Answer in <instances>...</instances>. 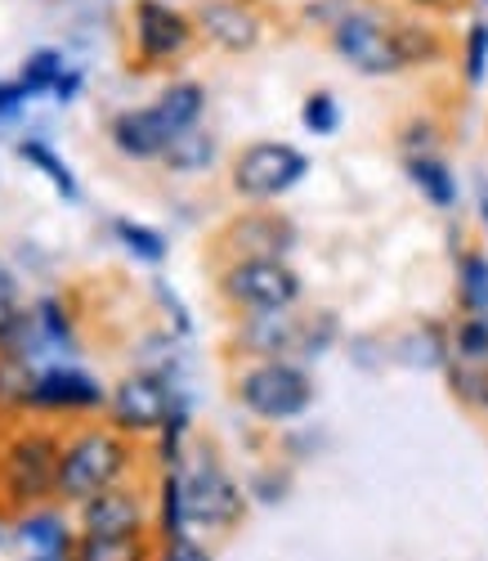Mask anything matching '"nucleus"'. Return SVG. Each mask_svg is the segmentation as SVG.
I'll use <instances>...</instances> for the list:
<instances>
[{
  "mask_svg": "<svg viewBox=\"0 0 488 561\" xmlns=\"http://www.w3.org/2000/svg\"><path fill=\"white\" fill-rule=\"evenodd\" d=\"M332 50L346 59L350 68H359L363 77H395L408 68L404 45H399V19L385 14L381 5L355 0V5L327 27Z\"/></svg>",
  "mask_w": 488,
  "mask_h": 561,
  "instance_id": "f257e3e1",
  "label": "nucleus"
},
{
  "mask_svg": "<svg viewBox=\"0 0 488 561\" xmlns=\"http://www.w3.org/2000/svg\"><path fill=\"white\" fill-rule=\"evenodd\" d=\"M130 467V445L117 427H90L81 432L68 449H63V462H59V499L68 503H85L100 490L117 485V477Z\"/></svg>",
  "mask_w": 488,
  "mask_h": 561,
  "instance_id": "f03ea898",
  "label": "nucleus"
},
{
  "mask_svg": "<svg viewBox=\"0 0 488 561\" xmlns=\"http://www.w3.org/2000/svg\"><path fill=\"white\" fill-rule=\"evenodd\" d=\"M237 400L260 423H291L314 404V378L305 364L260 359L237 378Z\"/></svg>",
  "mask_w": 488,
  "mask_h": 561,
  "instance_id": "7ed1b4c3",
  "label": "nucleus"
},
{
  "mask_svg": "<svg viewBox=\"0 0 488 561\" xmlns=\"http://www.w3.org/2000/svg\"><path fill=\"white\" fill-rule=\"evenodd\" d=\"M59 462L63 449L50 432H23L5 445L0 454V490L10 503H45L50 494H59Z\"/></svg>",
  "mask_w": 488,
  "mask_h": 561,
  "instance_id": "20e7f679",
  "label": "nucleus"
},
{
  "mask_svg": "<svg viewBox=\"0 0 488 561\" xmlns=\"http://www.w3.org/2000/svg\"><path fill=\"white\" fill-rule=\"evenodd\" d=\"M305 175H310V158L301 149L282 145V139H260V145H247L233 158V167H229L233 190L247 203H274V198L297 190Z\"/></svg>",
  "mask_w": 488,
  "mask_h": 561,
  "instance_id": "39448f33",
  "label": "nucleus"
},
{
  "mask_svg": "<svg viewBox=\"0 0 488 561\" xmlns=\"http://www.w3.org/2000/svg\"><path fill=\"white\" fill-rule=\"evenodd\" d=\"M220 297L242 314L291 310L301 301V274L287 261H233L220 270Z\"/></svg>",
  "mask_w": 488,
  "mask_h": 561,
  "instance_id": "423d86ee",
  "label": "nucleus"
},
{
  "mask_svg": "<svg viewBox=\"0 0 488 561\" xmlns=\"http://www.w3.org/2000/svg\"><path fill=\"white\" fill-rule=\"evenodd\" d=\"M198 23L193 14L166 5V0H135L130 5V45L143 64H171L193 50Z\"/></svg>",
  "mask_w": 488,
  "mask_h": 561,
  "instance_id": "0eeeda50",
  "label": "nucleus"
},
{
  "mask_svg": "<svg viewBox=\"0 0 488 561\" xmlns=\"http://www.w3.org/2000/svg\"><path fill=\"white\" fill-rule=\"evenodd\" d=\"M175 404L179 400L171 396V387L158 378V373H130V378H121L108 396V417L121 436H149V432L166 427Z\"/></svg>",
  "mask_w": 488,
  "mask_h": 561,
  "instance_id": "6e6552de",
  "label": "nucleus"
},
{
  "mask_svg": "<svg viewBox=\"0 0 488 561\" xmlns=\"http://www.w3.org/2000/svg\"><path fill=\"white\" fill-rule=\"evenodd\" d=\"M184 485V512L193 526H207V530H233L247 512V499L233 485V477L216 462L193 467L188 477H179Z\"/></svg>",
  "mask_w": 488,
  "mask_h": 561,
  "instance_id": "1a4fd4ad",
  "label": "nucleus"
},
{
  "mask_svg": "<svg viewBox=\"0 0 488 561\" xmlns=\"http://www.w3.org/2000/svg\"><path fill=\"white\" fill-rule=\"evenodd\" d=\"M193 23H198V36L224 55H252L265 41V14L252 0H202L193 10Z\"/></svg>",
  "mask_w": 488,
  "mask_h": 561,
  "instance_id": "9d476101",
  "label": "nucleus"
},
{
  "mask_svg": "<svg viewBox=\"0 0 488 561\" xmlns=\"http://www.w3.org/2000/svg\"><path fill=\"white\" fill-rule=\"evenodd\" d=\"M297 243V225L278 211H242L224 225L220 233V248L233 256V261H282V252H291Z\"/></svg>",
  "mask_w": 488,
  "mask_h": 561,
  "instance_id": "9b49d317",
  "label": "nucleus"
},
{
  "mask_svg": "<svg viewBox=\"0 0 488 561\" xmlns=\"http://www.w3.org/2000/svg\"><path fill=\"white\" fill-rule=\"evenodd\" d=\"M27 409H50V413H90V409H108V396L100 382L85 378L77 368H40Z\"/></svg>",
  "mask_w": 488,
  "mask_h": 561,
  "instance_id": "f8f14e48",
  "label": "nucleus"
},
{
  "mask_svg": "<svg viewBox=\"0 0 488 561\" xmlns=\"http://www.w3.org/2000/svg\"><path fill=\"white\" fill-rule=\"evenodd\" d=\"M301 323L297 314L287 310H256V314H242L237 323V351H247L256 359H297L301 355Z\"/></svg>",
  "mask_w": 488,
  "mask_h": 561,
  "instance_id": "ddd939ff",
  "label": "nucleus"
},
{
  "mask_svg": "<svg viewBox=\"0 0 488 561\" xmlns=\"http://www.w3.org/2000/svg\"><path fill=\"white\" fill-rule=\"evenodd\" d=\"M108 130H113V149H117L121 158H135V162H162L166 149L175 145L171 126L162 122V113H158L153 104L117 113Z\"/></svg>",
  "mask_w": 488,
  "mask_h": 561,
  "instance_id": "4468645a",
  "label": "nucleus"
},
{
  "mask_svg": "<svg viewBox=\"0 0 488 561\" xmlns=\"http://www.w3.org/2000/svg\"><path fill=\"white\" fill-rule=\"evenodd\" d=\"M81 526L90 535H139L143 507H139V499L130 490L108 485V490H100L94 499L81 503Z\"/></svg>",
  "mask_w": 488,
  "mask_h": 561,
  "instance_id": "2eb2a0df",
  "label": "nucleus"
},
{
  "mask_svg": "<svg viewBox=\"0 0 488 561\" xmlns=\"http://www.w3.org/2000/svg\"><path fill=\"white\" fill-rule=\"evenodd\" d=\"M153 108L162 113V122L171 126V135H184L193 126H202V108H207V90L198 81H171L162 95L153 100Z\"/></svg>",
  "mask_w": 488,
  "mask_h": 561,
  "instance_id": "dca6fc26",
  "label": "nucleus"
},
{
  "mask_svg": "<svg viewBox=\"0 0 488 561\" xmlns=\"http://www.w3.org/2000/svg\"><path fill=\"white\" fill-rule=\"evenodd\" d=\"M404 167H408V180L417 184V190L434 203V207H453L457 203V180H453V171L439 162V153H408L404 158Z\"/></svg>",
  "mask_w": 488,
  "mask_h": 561,
  "instance_id": "f3484780",
  "label": "nucleus"
},
{
  "mask_svg": "<svg viewBox=\"0 0 488 561\" xmlns=\"http://www.w3.org/2000/svg\"><path fill=\"white\" fill-rule=\"evenodd\" d=\"M72 561H149V543L139 535H81L72 543Z\"/></svg>",
  "mask_w": 488,
  "mask_h": 561,
  "instance_id": "a211bd4d",
  "label": "nucleus"
},
{
  "mask_svg": "<svg viewBox=\"0 0 488 561\" xmlns=\"http://www.w3.org/2000/svg\"><path fill=\"white\" fill-rule=\"evenodd\" d=\"M444 378L453 387V396L470 409H488V359H466V355H449Z\"/></svg>",
  "mask_w": 488,
  "mask_h": 561,
  "instance_id": "6ab92c4d",
  "label": "nucleus"
},
{
  "mask_svg": "<svg viewBox=\"0 0 488 561\" xmlns=\"http://www.w3.org/2000/svg\"><path fill=\"white\" fill-rule=\"evenodd\" d=\"M171 171H207L216 162V135H207L202 126H193L184 135H175V145L162 158Z\"/></svg>",
  "mask_w": 488,
  "mask_h": 561,
  "instance_id": "aec40b11",
  "label": "nucleus"
},
{
  "mask_svg": "<svg viewBox=\"0 0 488 561\" xmlns=\"http://www.w3.org/2000/svg\"><path fill=\"white\" fill-rule=\"evenodd\" d=\"M457 288H462V310L466 314H488V261L479 252H466L462 256Z\"/></svg>",
  "mask_w": 488,
  "mask_h": 561,
  "instance_id": "412c9836",
  "label": "nucleus"
},
{
  "mask_svg": "<svg viewBox=\"0 0 488 561\" xmlns=\"http://www.w3.org/2000/svg\"><path fill=\"white\" fill-rule=\"evenodd\" d=\"M399 45H404L408 68H421V64L444 55V41H439V32L430 23H417V19H399Z\"/></svg>",
  "mask_w": 488,
  "mask_h": 561,
  "instance_id": "4be33fe9",
  "label": "nucleus"
},
{
  "mask_svg": "<svg viewBox=\"0 0 488 561\" xmlns=\"http://www.w3.org/2000/svg\"><path fill=\"white\" fill-rule=\"evenodd\" d=\"M19 153H23V162H32V167H40L45 175H50V180H55V190H59L68 203H77V180H72L68 162H63L50 145H40V139H23Z\"/></svg>",
  "mask_w": 488,
  "mask_h": 561,
  "instance_id": "5701e85b",
  "label": "nucleus"
},
{
  "mask_svg": "<svg viewBox=\"0 0 488 561\" xmlns=\"http://www.w3.org/2000/svg\"><path fill=\"white\" fill-rule=\"evenodd\" d=\"M32 382H36V368L32 364L0 355V409H27Z\"/></svg>",
  "mask_w": 488,
  "mask_h": 561,
  "instance_id": "b1692460",
  "label": "nucleus"
},
{
  "mask_svg": "<svg viewBox=\"0 0 488 561\" xmlns=\"http://www.w3.org/2000/svg\"><path fill=\"white\" fill-rule=\"evenodd\" d=\"M19 539L23 543H32L36 552H68V530H63V522L55 517V512H40V517H27L23 526H19Z\"/></svg>",
  "mask_w": 488,
  "mask_h": 561,
  "instance_id": "393cba45",
  "label": "nucleus"
},
{
  "mask_svg": "<svg viewBox=\"0 0 488 561\" xmlns=\"http://www.w3.org/2000/svg\"><path fill=\"white\" fill-rule=\"evenodd\" d=\"M63 72H68V68H63V55H59V50H36V55L23 64V90H27V95L55 90Z\"/></svg>",
  "mask_w": 488,
  "mask_h": 561,
  "instance_id": "a878e982",
  "label": "nucleus"
},
{
  "mask_svg": "<svg viewBox=\"0 0 488 561\" xmlns=\"http://www.w3.org/2000/svg\"><path fill=\"white\" fill-rule=\"evenodd\" d=\"M113 233H117V239H121L139 261H149V265H158V261L166 256V239H162L158 229H143V225H135V220H117Z\"/></svg>",
  "mask_w": 488,
  "mask_h": 561,
  "instance_id": "bb28decb",
  "label": "nucleus"
},
{
  "mask_svg": "<svg viewBox=\"0 0 488 561\" xmlns=\"http://www.w3.org/2000/svg\"><path fill=\"white\" fill-rule=\"evenodd\" d=\"M462 77H466V85H479V81L488 77V23H470V27H466Z\"/></svg>",
  "mask_w": 488,
  "mask_h": 561,
  "instance_id": "cd10ccee",
  "label": "nucleus"
},
{
  "mask_svg": "<svg viewBox=\"0 0 488 561\" xmlns=\"http://www.w3.org/2000/svg\"><path fill=\"white\" fill-rule=\"evenodd\" d=\"M453 355L488 359V314H462L457 333H453Z\"/></svg>",
  "mask_w": 488,
  "mask_h": 561,
  "instance_id": "c85d7f7f",
  "label": "nucleus"
},
{
  "mask_svg": "<svg viewBox=\"0 0 488 561\" xmlns=\"http://www.w3.org/2000/svg\"><path fill=\"white\" fill-rule=\"evenodd\" d=\"M184 522H188V512H184V485H179V477H166V485H162V535H166V543L171 539H184Z\"/></svg>",
  "mask_w": 488,
  "mask_h": 561,
  "instance_id": "c756f323",
  "label": "nucleus"
},
{
  "mask_svg": "<svg viewBox=\"0 0 488 561\" xmlns=\"http://www.w3.org/2000/svg\"><path fill=\"white\" fill-rule=\"evenodd\" d=\"M301 122H305V130H314V135H332L336 126H340V108H336V100L332 95H310L305 100V108H301Z\"/></svg>",
  "mask_w": 488,
  "mask_h": 561,
  "instance_id": "7c9ffc66",
  "label": "nucleus"
},
{
  "mask_svg": "<svg viewBox=\"0 0 488 561\" xmlns=\"http://www.w3.org/2000/svg\"><path fill=\"white\" fill-rule=\"evenodd\" d=\"M36 319H40V329L50 333V342L55 346H68L72 342V329H68V314H63V306L55 301V297H45L40 306H36Z\"/></svg>",
  "mask_w": 488,
  "mask_h": 561,
  "instance_id": "2f4dec72",
  "label": "nucleus"
},
{
  "mask_svg": "<svg viewBox=\"0 0 488 561\" xmlns=\"http://www.w3.org/2000/svg\"><path fill=\"white\" fill-rule=\"evenodd\" d=\"M404 158L408 153H434V145H439V130L430 126V122H413V126H404Z\"/></svg>",
  "mask_w": 488,
  "mask_h": 561,
  "instance_id": "473e14b6",
  "label": "nucleus"
},
{
  "mask_svg": "<svg viewBox=\"0 0 488 561\" xmlns=\"http://www.w3.org/2000/svg\"><path fill=\"white\" fill-rule=\"evenodd\" d=\"M162 561H211V552H207V548H198L193 539H171V543H166V552H162Z\"/></svg>",
  "mask_w": 488,
  "mask_h": 561,
  "instance_id": "72a5a7b5",
  "label": "nucleus"
},
{
  "mask_svg": "<svg viewBox=\"0 0 488 561\" xmlns=\"http://www.w3.org/2000/svg\"><path fill=\"white\" fill-rule=\"evenodd\" d=\"M23 100H27L23 81H14V85H5V81H0V117H19Z\"/></svg>",
  "mask_w": 488,
  "mask_h": 561,
  "instance_id": "f704fd0d",
  "label": "nucleus"
},
{
  "mask_svg": "<svg viewBox=\"0 0 488 561\" xmlns=\"http://www.w3.org/2000/svg\"><path fill=\"white\" fill-rule=\"evenodd\" d=\"M404 5H413V10H421V14H449V10L466 5V0H404Z\"/></svg>",
  "mask_w": 488,
  "mask_h": 561,
  "instance_id": "c9c22d12",
  "label": "nucleus"
},
{
  "mask_svg": "<svg viewBox=\"0 0 488 561\" xmlns=\"http://www.w3.org/2000/svg\"><path fill=\"white\" fill-rule=\"evenodd\" d=\"M77 90H81V72H72V68H68V72L59 77V85H55V95H59V104H68V100L77 95Z\"/></svg>",
  "mask_w": 488,
  "mask_h": 561,
  "instance_id": "e433bc0d",
  "label": "nucleus"
},
{
  "mask_svg": "<svg viewBox=\"0 0 488 561\" xmlns=\"http://www.w3.org/2000/svg\"><path fill=\"white\" fill-rule=\"evenodd\" d=\"M475 203H479V220L488 229V175H475Z\"/></svg>",
  "mask_w": 488,
  "mask_h": 561,
  "instance_id": "4c0bfd02",
  "label": "nucleus"
},
{
  "mask_svg": "<svg viewBox=\"0 0 488 561\" xmlns=\"http://www.w3.org/2000/svg\"><path fill=\"white\" fill-rule=\"evenodd\" d=\"M256 490H260V499H265V503H278V494L287 490V481H282V477H278V481H265V477H260V485H256Z\"/></svg>",
  "mask_w": 488,
  "mask_h": 561,
  "instance_id": "58836bf2",
  "label": "nucleus"
},
{
  "mask_svg": "<svg viewBox=\"0 0 488 561\" xmlns=\"http://www.w3.org/2000/svg\"><path fill=\"white\" fill-rule=\"evenodd\" d=\"M32 561H63L59 552H40V557H32Z\"/></svg>",
  "mask_w": 488,
  "mask_h": 561,
  "instance_id": "ea45409f",
  "label": "nucleus"
},
{
  "mask_svg": "<svg viewBox=\"0 0 488 561\" xmlns=\"http://www.w3.org/2000/svg\"><path fill=\"white\" fill-rule=\"evenodd\" d=\"M484 5H488V0H484Z\"/></svg>",
  "mask_w": 488,
  "mask_h": 561,
  "instance_id": "a19ab883",
  "label": "nucleus"
},
{
  "mask_svg": "<svg viewBox=\"0 0 488 561\" xmlns=\"http://www.w3.org/2000/svg\"><path fill=\"white\" fill-rule=\"evenodd\" d=\"M484 413H488V409H484Z\"/></svg>",
  "mask_w": 488,
  "mask_h": 561,
  "instance_id": "79ce46f5",
  "label": "nucleus"
}]
</instances>
